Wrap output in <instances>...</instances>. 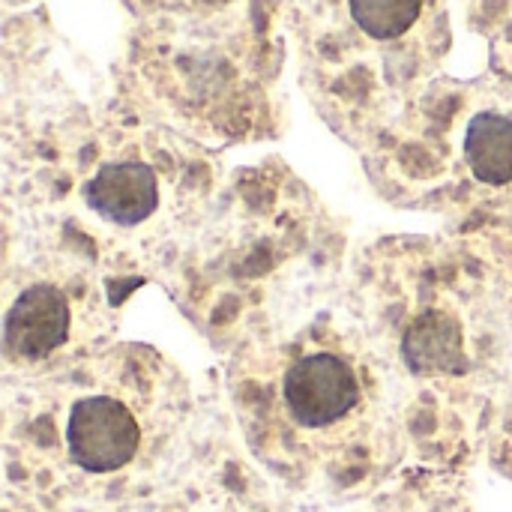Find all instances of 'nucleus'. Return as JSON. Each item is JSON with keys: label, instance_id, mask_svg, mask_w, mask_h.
I'll list each match as a JSON object with an SVG mask.
<instances>
[{"label": "nucleus", "instance_id": "nucleus-1", "mask_svg": "<svg viewBox=\"0 0 512 512\" xmlns=\"http://www.w3.org/2000/svg\"><path fill=\"white\" fill-rule=\"evenodd\" d=\"M141 429L126 405L108 396H90L72 405L66 447L72 462L90 474L120 471L138 450Z\"/></svg>", "mask_w": 512, "mask_h": 512}, {"label": "nucleus", "instance_id": "nucleus-2", "mask_svg": "<svg viewBox=\"0 0 512 512\" xmlns=\"http://www.w3.org/2000/svg\"><path fill=\"white\" fill-rule=\"evenodd\" d=\"M288 414L306 429H327L345 420L360 402L354 369L336 354H309L297 360L282 384Z\"/></svg>", "mask_w": 512, "mask_h": 512}, {"label": "nucleus", "instance_id": "nucleus-3", "mask_svg": "<svg viewBox=\"0 0 512 512\" xmlns=\"http://www.w3.org/2000/svg\"><path fill=\"white\" fill-rule=\"evenodd\" d=\"M69 333V303L51 285H33L12 303L6 315V348L15 357H45L66 342Z\"/></svg>", "mask_w": 512, "mask_h": 512}, {"label": "nucleus", "instance_id": "nucleus-4", "mask_svg": "<svg viewBox=\"0 0 512 512\" xmlns=\"http://www.w3.org/2000/svg\"><path fill=\"white\" fill-rule=\"evenodd\" d=\"M84 195L102 219L117 225H138L159 204L156 174L141 162H114L99 168Z\"/></svg>", "mask_w": 512, "mask_h": 512}, {"label": "nucleus", "instance_id": "nucleus-5", "mask_svg": "<svg viewBox=\"0 0 512 512\" xmlns=\"http://www.w3.org/2000/svg\"><path fill=\"white\" fill-rule=\"evenodd\" d=\"M402 354L417 375H456L468 369L462 330L456 318L444 312H423L408 327Z\"/></svg>", "mask_w": 512, "mask_h": 512}, {"label": "nucleus", "instance_id": "nucleus-6", "mask_svg": "<svg viewBox=\"0 0 512 512\" xmlns=\"http://www.w3.org/2000/svg\"><path fill=\"white\" fill-rule=\"evenodd\" d=\"M465 159L480 183H512V117L483 111L468 123Z\"/></svg>", "mask_w": 512, "mask_h": 512}, {"label": "nucleus", "instance_id": "nucleus-7", "mask_svg": "<svg viewBox=\"0 0 512 512\" xmlns=\"http://www.w3.org/2000/svg\"><path fill=\"white\" fill-rule=\"evenodd\" d=\"M423 0H351V15L372 39H396L420 18Z\"/></svg>", "mask_w": 512, "mask_h": 512}, {"label": "nucleus", "instance_id": "nucleus-8", "mask_svg": "<svg viewBox=\"0 0 512 512\" xmlns=\"http://www.w3.org/2000/svg\"><path fill=\"white\" fill-rule=\"evenodd\" d=\"M204 3H228V0H204Z\"/></svg>", "mask_w": 512, "mask_h": 512}]
</instances>
